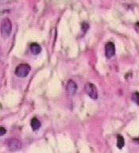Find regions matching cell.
Segmentation results:
<instances>
[{
	"label": "cell",
	"mask_w": 139,
	"mask_h": 153,
	"mask_svg": "<svg viewBox=\"0 0 139 153\" xmlns=\"http://www.w3.org/2000/svg\"><path fill=\"white\" fill-rule=\"evenodd\" d=\"M30 125L32 127V129L33 130H38V129H40V127H41V122L39 121L38 118H33L32 120H31V122H30Z\"/></svg>",
	"instance_id": "obj_8"
},
{
	"label": "cell",
	"mask_w": 139,
	"mask_h": 153,
	"mask_svg": "<svg viewBox=\"0 0 139 153\" xmlns=\"http://www.w3.org/2000/svg\"><path fill=\"white\" fill-rule=\"evenodd\" d=\"M6 132V130L5 128H3V127H0V137H2V136H3V135H5Z\"/></svg>",
	"instance_id": "obj_11"
},
{
	"label": "cell",
	"mask_w": 139,
	"mask_h": 153,
	"mask_svg": "<svg viewBox=\"0 0 139 153\" xmlns=\"http://www.w3.org/2000/svg\"><path fill=\"white\" fill-rule=\"evenodd\" d=\"M134 141L137 144H139V138H136V139H134Z\"/></svg>",
	"instance_id": "obj_12"
},
{
	"label": "cell",
	"mask_w": 139,
	"mask_h": 153,
	"mask_svg": "<svg viewBox=\"0 0 139 153\" xmlns=\"http://www.w3.org/2000/svg\"><path fill=\"white\" fill-rule=\"evenodd\" d=\"M66 90L68 92V95L70 96H73L76 94V92L77 91V84L76 82H74L73 80H69L67 83L66 86Z\"/></svg>",
	"instance_id": "obj_6"
},
{
	"label": "cell",
	"mask_w": 139,
	"mask_h": 153,
	"mask_svg": "<svg viewBox=\"0 0 139 153\" xmlns=\"http://www.w3.org/2000/svg\"><path fill=\"white\" fill-rule=\"evenodd\" d=\"M31 67L27 64H22L18 65L15 69V75L18 77H26L29 75Z\"/></svg>",
	"instance_id": "obj_3"
},
{
	"label": "cell",
	"mask_w": 139,
	"mask_h": 153,
	"mask_svg": "<svg viewBox=\"0 0 139 153\" xmlns=\"http://www.w3.org/2000/svg\"><path fill=\"white\" fill-rule=\"evenodd\" d=\"M30 49L31 53L33 55H38L41 52V47L37 43L31 44L30 46Z\"/></svg>",
	"instance_id": "obj_7"
},
{
	"label": "cell",
	"mask_w": 139,
	"mask_h": 153,
	"mask_svg": "<svg viewBox=\"0 0 139 153\" xmlns=\"http://www.w3.org/2000/svg\"><path fill=\"white\" fill-rule=\"evenodd\" d=\"M133 100L134 102H136L137 105L139 106V93L138 92H135L133 95Z\"/></svg>",
	"instance_id": "obj_10"
},
{
	"label": "cell",
	"mask_w": 139,
	"mask_h": 153,
	"mask_svg": "<svg viewBox=\"0 0 139 153\" xmlns=\"http://www.w3.org/2000/svg\"><path fill=\"white\" fill-rule=\"evenodd\" d=\"M85 93L90 97L91 98L96 100L98 98V91L96 86L91 83H87L84 86Z\"/></svg>",
	"instance_id": "obj_2"
},
{
	"label": "cell",
	"mask_w": 139,
	"mask_h": 153,
	"mask_svg": "<svg viewBox=\"0 0 139 153\" xmlns=\"http://www.w3.org/2000/svg\"><path fill=\"white\" fill-rule=\"evenodd\" d=\"M125 144V141H124V138L120 135H118L117 137V146L118 148H123Z\"/></svg>",
	"instance_id": "obj_9"
},
{
	"label": "cell",
	"mask_w": 139,
	"mask_h": 153,
	"mask_svg": "<svg viewBox=\"0 0 139 153\" xmlns=\"http://www.w3.org/2000/svg\"><path fill=\"white\" fill-rule=\"evenodd\" d=\"M6 144L7 148L11 152H16V151L20 150L22 148V143L18 139H7L6 141Z\"/></svg>",
	"instance_id": "obj_4"
},
{
	"label": "cell",
	"mask_w": 139,
	"mask_h": 153,
	"mask_svg": "<svg viewBox=\"0 0 139 153\" xmlns=\"http://www.w3.org/2000/svg\"><path fill=\"white\" fill-rule=\"evenodd\" d=\"M115 54V46L112 42H107L105 46V55L107 59H111Z\"/></svg>",
	"instance_id": "obj_5"
},
{
	"label": "cell",
	"mask_w": 139,
	"mask_h": 153,
	"mask_svg": "<svg viewBox=\"0 0 139 153\" xmlns=\"http://www.w3.org/2000/svg\"><path fill=\"white\" fill-rule=\"evenodd\" d=\"M12 30V23L9 18H4L1 23V35L3 38H8Z\"/></svg>",
	"instance_id": "obj_1"
}]
</instances>
